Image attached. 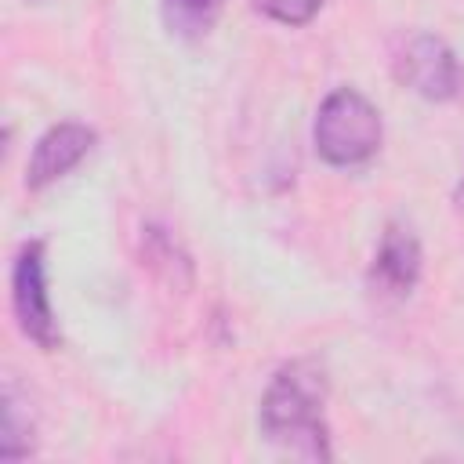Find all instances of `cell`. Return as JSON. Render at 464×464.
I'll return each instance as SVG.
<instances>
[{
  "mask_svg": "<svg viewBox=\"0 0 464 464\" xmlns=\"http://www.w3.org/2000/svg\"><path fill=\"white\" fill-rule=\"evenodd\" d=\"M261 435L286 457L297 460H330V428H326V373L312 359H294L279 366L261 395L257 410Z\"/></svg>",
  "mask_w": 464,
  "mask_h": 464,
  "instance_id": "cell-1",
  "label": "cell"
},
{
  "mask_svg": "<svg viewBox=\"0 0 464 464\" xmlns=\"http://www.w3.org/2000/svg\"><path fill=\"white\" fill-rule=\"evenodd\" d=\"M381 112L355 87H337L319 102L312 141L323 163L330 167H359L381 149Z\"/></svg>",
  "mask_w": 464,
  "mask_h": 464,
  "instance_id": "cell-2",
  "label": "cell"
},
{
  "mask_svg": "<svg viewBox=\"0 0 464 464\" xmlns=\"http://www.w3.org/2000/svg\"><path fill=\"white\" fill-rule=\"evenodd\" d=\"M11 308L18 330L44 352L62 344V330L47 297V265H44V243L29 239L18 246L11 261Z\"/></svg>",
  "mask_w": 464,
  "mask_h": 464,
  "instance_id": "cell-3",
  "label": "cell"
},
{
  "mask_svg": "<svg viewBox=\"0 0 464 464\" xmlns=\"http://www.w3.org/2000/svg\"><path fill=\"white\" fill-rule=\"evenodd\" d=\"M395 80L428 102H453L464 91V69L457 54L431 33H413L395 47Z\"/></svg>",
  "mask_w": 464,
  "mask_h": 464,
  "instance_id": "cell-4",
  "label": "cell"
},
{
  "mask_svg": "<svg viewBox=\"0 0 464 464\" xmlns=\"http://www.w3.org/2000/svg\"><path fill=\"white\" fill-rule=\"evenodd\" d=\"M417 279H420V243H417L413 228L402 221L384 225L381 243H377L373 261H370V272H366L370 290L377 297L402 301L413 294Z\"/></svg>",
  "mask_w": 464,
  "mask_h": 464,
  "instance_id": "cell-5",
  "label": "cell"
},
{
  "mask_svg": "<svg viewBox=\"0 0 464 464\" xmlns=\"http://www.w3.org/2000/svg\"><path fill=\"white\" fill-rule=\"evenodd\" d=\"M94 149V130L87 123H76V120H62L54 127H47L36 145H33V156L25 163V188H47L51 181L65 178L87 152Z\"/></svg>",
  "mask_w": 464,
  "mask_h": 464,
  "instance_id": "cell-6",
  "label": "cell"
},
{
  "mask_svg": "<svg viewBox=\"0 0 464 464\" xmlns=\"http://www.w3.org/2000/svg\"><path fill=\"white\" fill-rule=\"evenodd\" d=\"M36 424L29 413V402L22 399L18 384L7 381L4 384V439H0V457L4 460H22L36 450Z\"/></svg>",
  "mask_w": 464,
  "mask_h": 464,
  "instance_id": "cell-7",
  "label": "cell"
},
{
  "mask_svg": "<svg viewBox=\"0 0 464 464\" xmlns=\"http://www.w3.org/2000/svg\"><path fill=\"white\" fill-rule=\"evenodd\" d=\"M225 0H163V22L181 40H199L214 29Z\"/></svg>",
  "mask_w": 464,
  "mask_h": 464,
  "instance_id": "cell-8",
  "label": "cell"
},
{
  "mask_svg": "<svg viewBox=\"0 0 464 464\" xmlns=\"http://www.w3.org/2000/svg\"><path fill=\"white\" fill-rule=\"evenodd\" d=\"M250 4L254 11H261L279 25H308L323 7V0H250Z\"/></svg>",
  "mask_w": 464,
  "mask_h": 464,
  "instance_id": "cell-9",
  "label": "cell"
},
{
  "mask_svg": "<svg viewBox=\"0 0 464 464\" xmlns=\"http://www.w3.org/2000/svg\"><path fill=\"white\" fill-rule=\"evenodd\" d=\"M453 203H457V210H464V174H460V181L453 188Z\"/></svg>",
  "mask_w": 464,
  "mask_h": 464,
  "instance_id": "cell-10",
  "label": "cell"
}]
</instances>
